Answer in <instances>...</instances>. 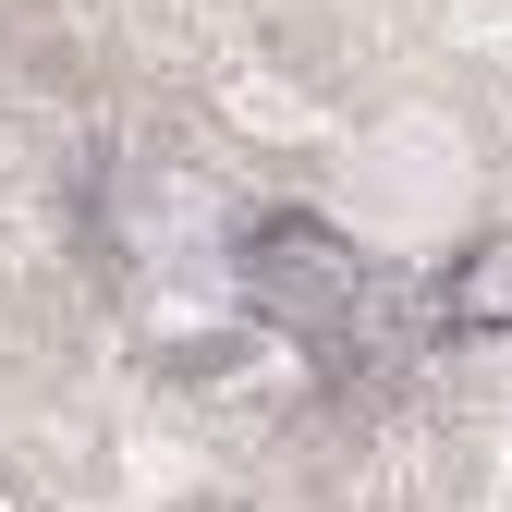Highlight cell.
<instances>
[{
    "mask_svg": "<svg viewBox=\"0 0 512 512\" xmlns=\"http://www.w3.org/2000/svg\"><path fill=\"white\" fill-rule=\"evenodd\" d=\"M232 293H244L256 330L330 342V330H354V305H366V244L342 220H317V208H256L232 232Z\"/></svg>",
    "mask_w": 512,
    "mask_h": 512,
    "instance_id": "obj_1",
    "label": "cell"
},
{
    "mask_svg": "<svg viewBox=\"0 0 512 512\" xmlns=\"http://www.w3.org/2000/svg\"><path fill=\"white\" fill-rule=\"evenodd\" d=\"M439 330H464V342H500L512 330V232L464 244L452 269H439Z\"/></svg>",
    "mask_w": 512,
    "mask_h": 512,
    "instance_id": "obj_2",
    "label": "cell"
}]
</instances>
